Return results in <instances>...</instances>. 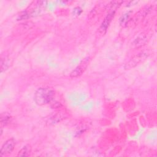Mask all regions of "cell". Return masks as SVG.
I'll return each instance as SVG.
<instances>
[{
  "mask_svg": "<svg viewBox=\"0 0 157 157\" xmlns=\"http://www.w3.org/2000/svg\"><path fill=\"white\" fill-rule=\"evenodd\" d=\"M15 142L13 139H10L6 140L1 147V149L0 151L1 156L6 155L10 153L13 151L15 147Z\"/></svg>",
  "mask_w": 157,
  "mask_h": 157,
  "instance_id": "obj_3",
  "label": "cell"
},
{
  "mask_svg": "<svg viewBox=\"0 0 157 157\" xmlns=\"http://www.w3.org/2000/svg\"><path fill=\"white\" fill-rule=\"evenodd\" d=\"M10 118V116L8 114H7V113H5L4 115L2 114L1 117V124L3 125H6L9 123Z\"/></svg>",
  "mask_w": 157,
  "mask_h": 157,
  "instance_id": "obj_9",
  "label": "cell"
},
{
  "mask_svg": "<svg viewBox=\"0 0 157 157\" xmlns=\"http://www.w3.org/2000/svg\"><path fill=\"white\" fill-rule=\"evenodd\" d=\"M89 58L84 59L70 74V77L72 78H75L81 75L86 70L88 64Z\"/></svg>",
  "mask_w": 157,
  "mask_h": 157,
  "instance_id": "obj_2",
  "label": "cell"
},
{
  "mask_svg": "<svg viewBox=\"0 0 157 157\" xmlns=\"http://www.w3.org/2000/svg\"><path fill=\"white\" fill-rule=\"evenodd\" d=\"M29 151H30V148L29 146H25L23 148L19 151L18 156H26L29 155Z\"/></svg>",
  "mask_w": 157,
  "mask_h": 157,
  "instance_id": "obj_7",
  "label": "cell"
},
{
  "mask_svg": "<svg viewBox=\"0 0 157 157\" xmlns=\"http://www.w3.org/2000/svg\"><path fill=\"white\" fill-rule=\"evenodd\" d=\"M9 67V61L8 59L6 58V57H4V58H1V72H2L4 70H6Z\"/></svg>",
  "mask_w": 157,
  "mask_h": 157,
  "instance_id": "obj_8",
  "label": "cell"
},
{
  "mask_svg": "<svg viewBox=\"0 0 157 157\" xmlns=\"http://www.w3.org/2000/svg\"><path fill=\"white\" fill-rule=\"evenodd\" d=\"M144 55V53H141L139 54L138 55H136V56H134L133 58H132L129 62L128 63H127V68H129V67H132L135 66L136 65H137L138 63H139L140 62H141L144 58H143V56Z\"/></svg>",
  "mask_w": 157,
  "mask_h": 157,
  "instance_id": "obj_5",
  "label": "cell"
},
{
  "mask_svg": "<svg viewBox=\"0 0 157 157\" xmlns=\"http://www.w3.org/2000/svg\"><path fill=\"white\" fill-rule=\"evenodd\" d=\"M147 41V38L144 35L140 34L139 36H137V37L134 40L132 45H135L136 47H139L143 45H144V44Z\"/></svg>",
  "mask_w": 157,
  "mask_h": 157,
  "instance_id": "obj_6",
  "label": "cell"
},
{
  "mask_svg": "<svg viewBox=\"0 0 157 157\" xmlns=\"http://www.w3.org/2000/svg\"><path fill=\"white\" fill-rule=\"evenodd\" d=\"M55 95V92L49 88H40L34 93V99L39 105L50 103Z\"/></svg>",
  "mask_w": 157,
  "mask_h": 157,
  "instance_id": "obj_1",
  "label": "cell"
},
{
  "mask_svg": "<svg viewBox=\"0 0 157 157\" xmlns=\"http://www.w3.org/2000/svg\"><path fill=\"white\" fill-rule=\"evenodd\" d=\"M129 16V13H126L124 14L123 15H122V17H121L120 20V25H126V23H127V21H128Z\"/></svg>",
  "mask_w": 157,
  "mask_h": 157,
  "instance_id": "obj_10",
  "label": "cell"
},
{
  "mask_svg": "<svg viewBox=\"0 0 157 157\" xmlns=\"http://www.w3.org/2000/svg\"><path fill=\"white\" fill-rule=\"evenodd\" d=\"M114 13H115V12H112L110 13H109L106 17L105 18H104V20H103L100 28H99V31L100 33H105V31H107V28L109 27L112 18H113V16H114Z\"/></svg>",
  "mask_w": 157,
  "mask_h": 157,
  "instance_id": "obj_4",
  "label": "cell"
}]
</instances>
